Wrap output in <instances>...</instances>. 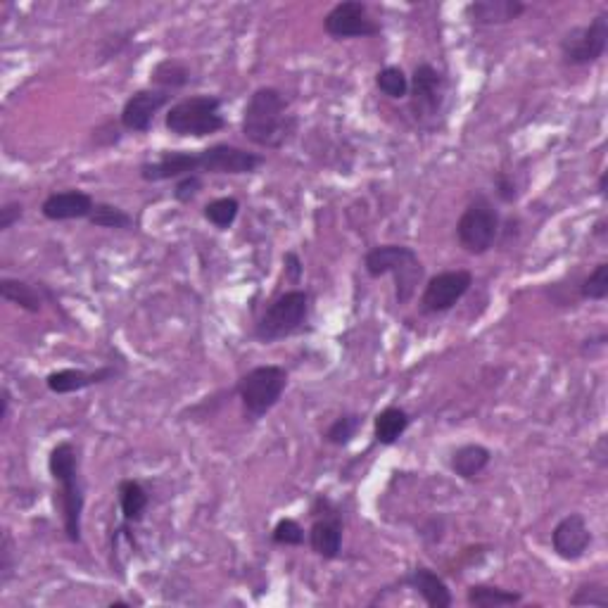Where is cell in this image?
Masks as SVG:
<instances>
[{"label":"cell","mask_w":608,"mask_h":608,"mask_svg":"<svg viewBox=\"0 0 608 608\" xmlns=\"http://www.w3.org/2000/svg\"><path fill=\"white\" fill-rule=\"evenodd\" d=\"M300 119L290 110V98L276 86H259L243 107L240 133L262 150H281L295 138Z\"/></svg>","instance_id":"obj_1"},{"label":"cell","mask_w":608,"mask_h":608,"mask_svg":"<svg viewBox=\"0 0 608 608\" xmlns=\"http://www.w3.org/2000/svg\"><path fill=\"white\" fill-rule=\"evenodd\" d=\"M48 473L55 483V511L60 513L62 532L69 544L84 540L86 483L81 475L79 447L72 440H60L48 454Z\"/></svg>","instance_id":"obj_2"},{"label":"cell","mask_w":608,"mask_h":608,"mask_svg":"<svg viewBox=\"0 0 608 608\" xmlns=\"http://www.w3.org/2000/svg\"><path fill=\"white\" fill-rule=\"evenodd\" d=\"M364 271L369 278H395V302L399 307L414 300L418 285L426 278V266L414 247L388 243L371 247L364 255Z\"/></svg>","instance_id":"obj_3"},{"label":"cell","mask_w":608,"mask_h":608,"mask_svg":"<svg viewBox=\"0 0 608 608\" xmlns=\"http://www.w3.org/2000/svg\"><path fill=\"white\" fill-rule=\"evenodd\" d=\"M312 307L314 297L309 290H285L259 316L255 323V338L262 345H274V342L304 333L309 328V319H312Z\"/></svg>","instance_id":"obj_4"},{"label":"cell","mask_w":608,"mask_h":608,"mask_svg":"<svg viewBox=\"0 0 608 608\" xmlns=\"http://www.w3.org/2000/svg\"><path fill=\"white\" fill-rule=\"evenodd\" d=\"M219 95H186L171 103L164 114V129L176 138H207L226 129Z\"/></svg>","instance_id":"obj_5"},{"label":"cell","mask_w":608,"mask_h":608,"mask_svg":"<svg viewBox=\"0 0 608 608\" xmlns=\"http://www.w3.org/2000/svg\"><path fill=\"white\" fill-rule=\"evenodd\" d=\"M502 214L485 193L473 195L456 221V243L473 257H483L497 245Z\"/></svg>","instance_id":"obj_6"},{"label":"cell","mask_w":608,"mask_h":608,"mask_svg":"<svg viewBox=\"0 0 608 608\" xmlns=\"http://www.w3.org/2000/svg\"><path fill=\"white\" fill-rule=\"evenodd\" d=\"M288 378V371L278 364H262L243 373L233 390L243 404L245 421H259L269 414L281 402Z\"/></svg>","instance_id":"obj_7"},{"label":"cell","mask_w":608,"mask_h":608,"mask_svg":"<svg viewBox=\"0 0 608 608\" xmlns=\"http://www.w3.org/2000/svg\"><path fill=\"white\" fill-rule=\"evenodd\" d=\"M449 95V81L430 62L416 65L414 74L409 76V110L414 114L416 124L435 129L437 122L445 117Z\"/></svg>","instance_id":"obj_8"},{"label":"cell","mask_w":608,"mask_h":608,"mask_svg":"<svg viewBox=\"0 0 608 608\" xmlns=\"http://www.w3.org/2000/svg\"><path fill=\"white\" fill-rule=\"evenodd\" d=\"M608 50V10H601L589 24L568 29L559 43L563 67L597 65Z\"/></svg>","instance_id":"obj_9"},{"label":"cell","mask_w":608,"mask_h":608,"mask_svg":"<svg viewBox=\"0 0 608 608\" xmlns=\"http://www.w3.org/2000/svg\"><path fill=\"white\" fill-rule=\"evenodd\" d=\"M309 518H312L307 530L309 549L323 561H338L342 554V535H345L340 506L328 494H316L309 506Z\"/></svg>","instance_id":"obj_10"},{"label":"cell","mask_w":608,"mask_h":608,"mask_svg":"<svg viewBox=\"0 0 608 608\" xmlns=\"http://www.w3.org/2000/svg\"><path fill=\"white\" fill-rule=\"evenodd\" d=\"M323 31L333 41H350V38H373L383 34V24L371 15L369 3L364 0H342L335 3L323 17Z\"/></svg>","instance_id":"obj_11"},{"label":"cell","mask_w":608,"mask_h":608,"mask_svg":"<svg viewBox=\"0 0 608 608\" xmlns=\"http://www.w3.org/2000/svg\"><path fill=\"white\" fill-rule=\"evenodd\" d=\"M471 288H473V274L468 269L440 271V274L430 276L428 283L423 285L418 309L428 316L447 314L449 309H454L456 304L464 300Z\"/></svg>","instance_id":"obj_12"},{"label":"cell","mask_w":608,"mask_h":608,"mask_svg":"<svg viewBox=\"0 0 608 608\" xmlns=\"http://www.w3.org/2000/svg\"><path fill=\"white\" fill-rule=\"evenodd\" d=\"M266 162L262 152H250L231 143H214L200 150V171L217 176H243L255 174Z\"/></svg>","instance_id":"obj_13"},{"label":"cell","mask_w":608,"mask_h":608,"mask_svg":"<svg viewBox=\"0 0 608 608\" xmlns=\"http://www.w3.org/2000/svg\"><path fill=\"white\" fill-rule=\"evenodd\" d=\"M164 107H171V93L160 91V88H138L133 91L119 112V122L124 131L131 133H148L155 124V117Z\"/></svg>","instance_id":"obj_14"},{"label":"cell","mask_w":608,"mask_h":608,"mask_svg":"<svg viewBox=\"0 0 608 608\" xmlns=\"http://www.w3.org/2000/svg\"><path fill=\"white\" fill-rule=\"evenodd\" d=\"M592 542V528H589L582 513H568L551 530V549L561 561L575 563L585 559Z\"/></svg>","instance_id":"obj_15"},{"label":"cell","mask_w":608,"mask_h":608,"mask_svg":"<svg viewBox=\"0 0 608 608\" xmlns=\"http://www.w3.org/2000/svg\"><path fill=\"white\" fill-rule=\"evenodd\" d=\"M188 174H200V150H164L157 160L143 162L138 176L145 183L179 181Z\"/></svg>","instance_id":"obj_16"},{"label":"cell","mask_w":608,"mask_h":608,"mask_svg":"<svg viewBox=\"0 0 608 608\" xmlns=\"http://www.w3.org/2000/svg\"><path fill=\"white\" fill-rule=\"evenodd\" d=\"M98 202L93 200L91 193L81 188H67L50 193L46 200L41 202V214L48 221H74V219H88Z\"/></svg>","instance_id":"obj_17"},{"label":"cell","mask_w":608,"mask_h":608,"mask_svg":"<svg viewBox=\"0 0 608 608\" xmlns=\"http://www.w3.org/2000/svg\"><path fill=\"white\" fill-rule=\"evenodd\" d=\"M119 373L114 366H100L95 371L86 369H57L46 376V388L53 395H74V392L95 388V385L110 383Z\"/></svg>","instance_id":"obj_18"},{"label":"cell","mask_w":608,"mask_h":608,"mask_svg":"<svg viewBox=\"0 0 608 608\" xmlns=\"http://www.w3.org/2000/svg\"><path fill=\"white\" fill-rule=\"evenodd\" d=\"M399 585L414 589L428 608H449L454 604L452 589H449L445 578L437 575L435 570L428 566H414L399 580Z\"/></svg>","instance_id":"obj_19"},{"label":"cell","mask_w":608,"mask_h":608,"mask_svg":"<svg viewBox=\"0 0 608 608\" xmlns=\"http://www.w3.org/2000/svg\"><path fill=\"white\" fill-rule=\"evenodd\" d=\"M528 10L523 0H473L464 8V15L473 27H502L521 19Z\"/></svg>","instance_id":"obj_20"},{"label":"cell","mask_w":608,"mask_h":608,"mask_svg":"<svg viewBox=\"0 0 608 608\" xmlns=\"http://www.w3.org/2000/svg\"><path fill=\"white\" fill-rule=\"evenodd\" d=\"M117 502L119 511H122V523L124 528H133V525H141L145 513L150 509V494L145 490L141 480L124 478L117 485Z\"/></svg>","instance_id":"obj_21"},{"label":"cell","mask_w":608,"mask_h":608,"mask_svg":"<svg viewBox=\"0 0 608 608\" xmlns=\"http://www.w3.org/2000/svg\"><path fill=\"white\" fill-rule=\"evenodd\" d=\"M490 464L492 449L478 445V442H468V445L456 447L452 456H449V471H452L456 478L468 480V483L478 478V475H483Z\"/></svg>","instance_id":"obj_22"},{"label":"cell","mask_w":608,"mask_h":608,"mask_svg":"<svg viewBox=\"0 0 608 608\" xmlns=\"http://www.w3.org/2000/svg\"><path fill=\"white\" fill-rule=\"evenodd\" d=\"M411 426V414L402 407H385L373 418V437L380 447H392Z\"/></svg>","instance_id":"obj_23"},{"label":"cell","mask_w":608,"mask_h":608,"mask_svg":"<svg viewBox=\"0 0 608 608\" xmlns=\"http://www.w3.org/2000/svg\"><path fill=\"white\" fill-rule=\"evenodd\" d=\"M190 81H193V69L179 57H164L150 69V86L160 88V91H181L190 86Z\"/></svg>","instance_id":"obj_24"},{"label":"cell","mask_w":608,"mask_h":608,"mask_svg":"<svg viewBox=\"0 0 608 608\" xmlns=\"http://www.w3.org/2000/svg\"><path fill=\"white\" fill-rule=\"evenodd\" d=\"M41 290L43 288H36L34 283L19 281V278H0V297H3V302L15 304V307L27 314H38L43 309Z\"/></svg>","instance_id":"obj_25"},{"label":"cell","mask_w":608,"mask_h":608,"mask_svg":"<svg viewBox=\"0 0 608 608\" xmlns=\"http://www.w3.org/2000/svg\"><path fill=\"white\" fill-rule=\"evenodd\" d=\"M523 594L497 585H471L466 592V604L471 608H506L523 604Z\"/></svg>","instance_id":"obj_26"},{"label":"cell","mask_w":608,"mask_h":608,"mask_svg":"<svg viewBox=\"0 0 608 608\" xmlns=\"http://www.w3.org/2000/svg\"><path fill=\"white\" fill-rule=\"evenodd\" d=\"M88 224L95 228H110V231H129L133 228V217L126 209L112 205V202H98Z\"/></svg>","instance_id":"obj_27"},{"label":"cell","mask_w":608,"mask_h":608,"mask_svg":"<svg viewBox=\"0 0 608 608\" xmlns=\"http://www.w3.org/2000/svg\"><path fill=\"white\" fill-rule=\"evenodd\" d=\"M240 214V200L238 198H217V200H209L205 209H202V217H205L209 224L214 228H219V231H228L233 224H236Z\"/></svg>","instance_id":"obj_28"},{"label":"cell","mask_w":608,"mask_h":608,"mask_svg":"<svg viewBox=\"0 0 608 608\" xmlns=\"http://www.w3.org/2000/svg\"><path fill=\"white\" fill-rule=\"evenodd\" d=\"M376 88L385 95V98L404 100L409 98V76L399 65H388L378 69Z\"/></svg>","instance_id":"obj_29"},{"label":"cell","mask_w":608,"mask_h":608,"mask_svg":"<svg viewBox=\"0 0 608 608\" xmlns=\"http://www.w3.org/2000/svg\"><path fill=\"white\" fill-rule=\"evenodd\" d=\"M361 414H354V411H350V414H340L335 421L331 423V426L326 428V433H323V440L328 442V445L333 447H347L350 442L357 437L359 428H361Z\"/></svg>","instance_id":"obj_30"},{"label":"cell","mask_w":608,"mask_h":608,"mask_svg":"<svg viewBox=\"0 0 608 608\" xmlns=\"http://www.w3.org/2000/svg\"><path fill=\"white\" fill-rule=\"evenodd\" d=\"M582 302H604L608 297V262H599L578 285Z\"/></svg>","instance_id":"obj_31"},{"label":"cell","mask_w":608,"mask_h":608,"mask_svg":"<svg viewBox=\"0 0 608 608\" xmlns=\"http://www.w3.org/2000/svg\"><path fill=\"white\" fill-rule=\"evenodd\" d=\"M271 542L276 547H304L307 544V532L295 518H281L271 530Z\"/></svg>","instance_id":"obj_32"},{"label":"cell","mask_w":608,"mask_h":608,"mask_svg":"<svg viewBox=\"0 0 608 608\" xmlns=\"http://www.w3.org/2000/svg\"><path fill=\"white\" fill-rule=\"evenodd\" d=\"M570 606H599L608 608V589L601 582H582V585L570 594Z\"/></svg>","instance_id":"obj_33"},{"label":"cell","mask_w":608,"mask_h":608,"mask_svg":"<svg viewBox=\"0 0 608 608\" xmlns=\"http://www.w3.org/2000/svg\"><path fill=\"white\" fill-rule=\"evenodd\" d=\"M124 136V126L119 119H105L103 124H98L91 131V141L93 145H98V148H114L119 141H122Z\"/></svg>","instance_id":"obj_34"},{"label":"cell","mask_w":608,"mask_h":608,"mask_svg":"<svg viewBox=\"0 0 608 608\" xmlns=\"http://www.w3.org/2000/svg\"><path fill=\"white\" fill-rule=\"evenodd\" d=\"M202 186H205V183H202L200 174H188V176H183V179L174 183V190H171V195H174V200L179 202V205H190V202H193L200 195Z\"/></svg>","instance_id":"obj_35"},{"label":"cell","mask_w":608,"mask_h":608,"mask_svg":"<svg viewBox=\"0 0 608 608\" xmlns=\"http://www.w3.org/2000/svg\"><path fill=\"white\" fill-rule=\"evenodd\" d=\"M494 195H497L502 205H513V202H518L521 190H518V183L511 174L497 171V174H494Z\"/></svg>","instance_id":"obj_36"},{"label":"cell","mask_w":608,"mask_h":608,"mask_svg":"<svg viewBox=\"0 0 608 608\" xmlns=\"http://www.w3.org/2000/svg\"><path fill=\"white\" fill-rule=\"evenodd\" d=\"M12 573H15V544H12L10 532H5L0 542V585H8Z\"/></svg>","instance_id":"obj_37"},{"label":"cell","mask_w":608,"mask_h":608,"mask_svg":"<svg viewBox=\"0 0 608 608\" xmlns=\"http://www.w3.org/2000/svg\"><path fill=\"white\" fill-rule=\"evenodd\" d=\"M24 217V202L19 200H8L0 205V233L10 231L12 226L19 224Z\"/></svg>","instance_id":"obj_38"},{"label":"cell","mask_w":608,"mask_h":608,"mask_svg":"<svg viewBox=\"0 0 608 608\" xmlns=\"http://www.w3.org/2000/svg\"><path fill=\"white\" fill-rule=\"evenodd\" d=\"M283 264H285V276H288V281L293 285H300L302 276H304V264L297 252H285L283 255Z\"/></svg>","instance_id":"obj_39"},{"label":"cell","mask_w":608,"mask_h":608,"mask_svg":"<svg viewBox=\"0 0 608 608\" xmlns=\"http://www.w3.org/2000/svg\"><path fill=\"white\" fill-rule=\"evenodd\" d=\"M10 402H12L10 390L3 388V392H0V404H3V409H0V421L3 423H8V418H10Z\"/></svg>","instance_id":"obj_40"},{"label":"cell","mask_w":608,"mask_h":608,"mask_svg":"<svg viewBox=\"0 0 608 608\" xmlns=\"http://www.w3.org/2000/svg\"><path fill=\"white\" fill-rule=\"evenodd\" d=\"M592 238H599V240H606L608 238V219L606 217H601L597 221V224H594Z\"/></svg>","instance_id":"obj_41"},{"label":"cell","mask_w":608,"mask_h":608,"mask_svg":"<svg viewBox=\"0 0 608 608\" xmlns=\"http://www.w3.org/2000/svg\"><path fill=\"white\" fill-rule=\"evenodd\" d=\"M608 171H601V176H599V183H597V190H599V195L601 198L606 200V195H608Z\"/></svg>","instance_id":"obj_42"}]
</instances>
